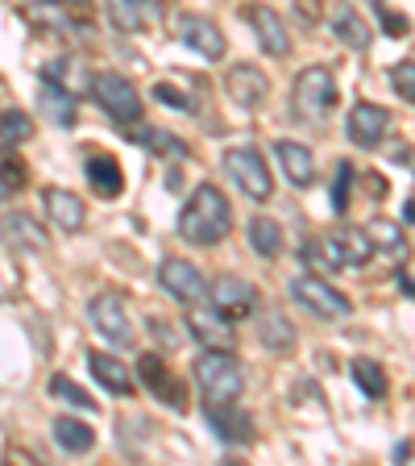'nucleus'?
I'll return each instance as SVG.
<instances>
[{
	"label": "nucleus",
	"mask_w": 415,
	"mask_h": 466,
	"mask_svg": "<svg viewBox=\"0 0 415 466\" xmlns=\"http://www.w3.org/2000/svg\"><path fill=\"white\" fill-rule=\"evenodd\" d=\"M229 229H232V208L224 200V192L216 184H200L192 192V200L183 204V213H179V233L192 246H216L229 238Z\"/></svg>",
	"instance_id": "obj_1"
},
{
	"label": "nucleus",
	"mask_w": 415,
	"mask_h": 466,
	"mask_svg": "<svg viewBox=\"0 0 415 466\" xmlns=\"http://www.w3.org/2000/svg\"><path fill=\"white\" fill-rule=\"evenodd\" d=\"M195 383L208 404H237L245 391L242 362L232 359V350H203L195 359Z\"/></svg>",
	"instance_id": "obj_2"
},
{
	"label": "nucleus",
	"mask_w": 415,
	"mask_h": 466,
	"mask_svg": "<svg viewBox=\"0 0 415 466\" xmlns=\"http://www.w3.org/2000/svg\"><path fill=\"white\" fill-rule=\"evenodd\" d=\"M224 171H229V179L242 187L253 204H266L274 196L271 167H266V158H262L253 146H232V150H224Z\"/></svg>",
	"instance_id": "obj_3"
},
{
	"label": "nucleus",
	"mask_w": 415,
	"mask_h": 466,
	"mask_svg": "<svg viewBox=\"0 0 415 466\" xmlns=\"http://www.w3.org/2000/svg\"><path fill=\"white\" fill-rule=\"evenodd\" d=\"M295 113L303 121H324V116L337 108V79L329 67H308L295 79Z\"/></svg>",
	"instance_id": "obj_4"
},
{
	"label": "nucleus",
	"mask_w": 415,
	"mask_h": 466,
	"mask_svg": "<svg viewBox=\"0 0 415 466\" xmlns=\"http://www.w3.org/2000/svg\"><path fill=\"white\" fill-rule=\"evenodd\" d=\"M92 96H96V105L113 116L116 126H133L137 116H142L137 87L129 84L125 76H116V71H100V76L92 79Z\"/></svg>",
	"instance_id": "obj_5"
},
{
	"label": "nucleus",
	"mask_w": 415,
	"mask_h": 466,
	"mask_svg": "<svg viewBox=\"0 0 415 466\" xmlns=\"http://www.w3.org/2000/svg\"><path fill=\"white\" fill-rule=\"evenodd\" d=\"M137 375H142V383L150 388V396L158 404L174 408V412H187V383L171 370V362H163L158 354H142L137 359Z\"/></svg>",
	"instance_id": "obj_6"
},
{
	"label": "nucleus",
	"mask_w": 415,
	"mask_h": 466,
	"mask_svg": "<svg viewBox=\"0 0 415 466\" xmlns=\"http://www.w3.org/2000/svg\"><path fill=\"white\" fill-rule=\"evenodd\" d=\"M291 296L303 304L308 312H316V317H349L353 312V304H349V296H341L337 288H332L329 279H320V275H300V279L291 283Z\"/></svg>",
	"instance_id": "obj_7"
},
{
	"label": "nucleus",
	"mask_w": 415,
	"mask_h": 466,
	"mask_svg": "<svg viewBox=\"0 0 415 466\" xmlns=\"http://www.w3.org/2000/svg\"><path fill=\"white\" fill-rule=\"evenodd\" d=\"M187 329L200 341L203 350H232L237 346V333H232V320L224 317L212 304H187Z\"/></svg>",
	"instance_id": "obj_8"
},
{
	"label": "nucleus",
	"mask_w": 415,
	"mask_h": 466,
	"mask_svg": "<svg viewBox=\"0 0 415 466\" xmlns=\"http://www.w3.org/2000/svg\"><path fill=\"white\" fill-rule=\"evenodd\" d=\"M174 38L183 42V46H192L195 55H203V58H224V50H229L221 25H216L212 17H203V13H179V21H174Z\"/></svg>",
	"instance_id": "obj_9"
},
{
	"label": "nucleus",
	"mask_w": 415,
	"mask_h": 466,
	"mask_svg": "<svg viewBox=\"0 0 415 466\" xmlns=\"http://www.w3.org/2000/svg\"><path fill=\"white\" fill-rule=\"evenodd\" d=\"M242 17L250 21L258 46L266 50L271 58H287L291 55V46H295V42H291V34H287V21H282L271 5H245Z\"/></svg>",
	"instance_id": "obj_10"
},
{
	"label": "nucleus",
	"mask_w": 415,
	"mask_h": 466,
	"mask_svg": "<svg viewBox=\"0 0 415 466\" xmlns=\"http://www.w3.org/2000/svg\"><path fill=\"white\" fill-rule=\"evenodd\" d=\"M87 317H92V325H96V329L104 333L116 350L133 346V320H129L125 304L116 300V296H108V291L104 296H96V300L87 304Z\"/></svg>",
	"instance_id": "obj_11"
},
{
	"label": "nucleus",
	"mask_w": 415,
	"mask_h": 466,
	"mask_svg": "<svg viewBox=\"0 0 415 466\" xmlns=\"http://www.w3.org/2000/svg\"><path fill=\"white\" fill-rule=\"evenodd\" d=\"M212 296V309H221L229 320H245L253 309H258V288L242 275H221V279L208 288Z\"/></svg>",
	"instance_id": "obj_12"
},
{
	"label": "nucleus",
	"mask_w": 415,
	"mask_h": 466,
	"mask_svg": "<svg viewBox=\"0 0 415 466\" xmlns=\"http://www.w3.org/2000/svg\"><path fill=\"white\" fill-rule=\"evenodd\" d=\"M224 92L232 96V105L237 108L258 113V108L266 105V96H271V79H266V71L262 67H253V63H237V67H229Z\"/></svg>",
	"instance_id": "obj_13"
},
{
	"label": "nucleus",
	"mask_w": 415,
	"mask_h": 466,
	"mask_svg": "<svg viewBox=\"0 0 415 466\" xmlns=\"http://www.w3.org/2000/svg\"><path fill=\"white\" fill-rule=\"evenodd\" d=\"M158 279H163L166 296H174L183 309H187V304L208 300V283H203V275L195 271L192 262H183V258H166L163 267H158Z\"/></svg>",
	"instance_id": "obj_14"
},
{
	"label": "nucleus",
	"mask_w": 415,
	"mask_h": 466,
	"mask_svg": "<svg viewBox=\"0 0 415 466\" xmlns=\"http://www.w3.org/2000/svg\"><path fill=\"white\" fill-rule=\"evenodd\" d=\"M390 129V113L378 105H353L349 108V121H345V134L353 146H361V150H374V146H382V137H387Z\"/></svg>",
	"instance_id": "obj_15"
},
{
	"label": "nucleus",
	"mask_w": 415,
	"mask_h": 466,
	"mask_svg": "<svg viewBox=\"0 0 415 466\" xmlns=\"http://www.w3.org/2000/svg\"><path fill=\"white\" fill-rule=\"evenodd\" d=\"M208 425L224 446H250L253 441V420L237 404H208Z\"/></svg>",
	"instance_id": "obj_16"
},
{
	"label": "nucleus",
	"mask_w": 415,
	"mask_h": 466,
	"mask_svg": "<svg viewBox=\"0 0 415 466\" xmlns=\"http://www.w3.org/2000/svg\"><path fill=\"white\" fill-rule=\"evenodd\" d=\"M42 204H46V217L54 229H63V233L84 229L87 213H84V200H79L75 192H67V187H46V192H42Z\"/></svg>",
	"instance_id": "obj_17"
},
{
	"label": "nucleus",
	"mask_w": 415,
	"mask_h": 466,
	"mask_svg": "<svg viewBox=\"0 0 415 466\" xmlns=\"http://www.w3.org/2000/svg\"><path fill=\"white\" fill-rule=\"evenodd\" d=\"M87 370L100 379V388L116 391L121 400L133 396V375H129L125 362H116V354H104V350H87Z\"/></svg>",
	"instance_id": "obj_18"
},
{
	"label": "nucleus",
	"mask_w": 415,
	"mask_h": 466,
	"mask_svg": "<svg viewBox=\"0 0 415 466\" xmlns=\"http://www.w3.org/2000/svg\"><path fill=\"white\" fill-rule=\"evenodd\" d=\"M108 17L121 34H145L158 17L154 0H108Z\"/></svg>",
	"instance_id": "obj_19"
},
{
	"label": "nucleus",
	"mask_w": 415,
	"mask_h": 466,
	"mask_svg": "<svg viewBox=\"0 0 415 466\" xmlns=\"http://www.w3.org/2000/svg\"><path fill=\"white\" fill-rule=\"evenodd\" d=\"M274 158L282 163V175H287L295 187H311V179H316V158H311L308 146L300 142H274Z\"/></svg>",
	"instance_id": "obj_20"
},
{
	"label": "nucleus",
	"mask_w": 415,
	"mask_h": 466,
	"mask_svg": "<svg viewBox=\"0 0 415 466\" xmlns=\"http://www.w3.org/2000/svg\"><path fill=\"white\" fill-rule=\"evenodd\" d=\"M258 341L266 350H274V354H291L300 333H295V325L279 309H266V312H258Z\"/></svg>",
	"instance_id": "obj_21"
},
{
	"label": "nucleus",
	"mask_w": 415,
	"mask_h": 466,
	"mask_svg": "<svg viewBox=\"0 0 415 466\" xmlns=\"http://www.w3.org/2000/svg\"><path fill=\"white\" fill-rule=\"evenodd\" d=\"M0 238L17 250H46V233L38 229V221L29 213H5L0 217Z\"/></svg>",
	"instance_id": "obj_22"
},
{
	"label": "nucleus",
	"mask_w": 415,
	"mask_h": 466,
	"mask_svg": "<svg viewBox=\"0 0 415 466\" xmlns=\"http://www.w3.org/2000/svg\"><path fill=\"white\" fill-rule=\"evenodd\" d=\"M303 262L308 267H316L320 275H337L345 271V250H341L337 233H320V238H311V242H303Z\"/></svg>",
	"instance_id": "obj_23"
},
{
	"label": "nucleus",
	"mask_w": 415,
	"mask_h": 466,
	"mask_svg": "<svg viewBox=\"0 0 415 466\" xmlns=\"http://www.w3.org/2000/svg\"><path fill=\"white\" fill-rule=\"evenodd\" d=\"M332 38L341 42V46L349 50H370V42H374V34H370V25L361 21V13H353L349 5H341L337 13H332Z\"/></svg>",
	"instance_id": "obj_24"
},
{
	"label": "nucleus",
	"mask_w": 415,
	"mask_h": 466,
	"mask_svg": "<svg viewBox=\"0 0 415 466\" xmlns=\"http://www.w3.org/2000/svg\"><path fill=\"white\" fill-rule=\"evenodd\" d=\"M87 184H92V192H96V196L116 200V196H121V187H125V175H121L116 158L96 155V158H87Z\"/></svg>",
	"instance_id": "obj_25"
},
{
	"label": "nucleus",
	"mask_w": 415,
	"mask_h": 466,
	"mask_svg": "<svg viewBox=\"0 0 415 466\" xmlns=\"http://www.w3.org/2000/svg\"><path fill=\"white\" fill-rule=\"evenodd\" d=\"M42 108H46V116L58 129H71L79 116V100L63 84H54V79H46V87H42Z\"/></svg>",
	"instance_id": "obj_26"
},
{
	"label": "nucleus",
	"mask_w": 415,
	"mask_h": 466,
	"mask_svg": "<svg viewBox=\"0 0 415 466\" xmlns=\"http://www.w3.org/2000/svg\"><path fill=\"white\" fill-rule=\"evenodd\" d=\"M349 379L358 383V391L366 400H387V370L374 359H353L349 362Z\"/></svg>",
	"instance_id": "obj_27"
},
{
	"label": "nucleus",
	"mask_w": 415,
	"mask_h": 466,
	"mask_svg": "<svg viewBox=\"0 0 415 466\" xmlns=\"http://www.w3.org/2000/svg\"><path fill=\"white\" fill-rule=\"evenodd\" d=\"M50 429H54V441L67 450V454H87V450L96 446V433H92L84 420H75V417H58Z\"/></svg>",
	"instance_id": "obj_28"
},
{
	"label": "nucleus",
	"mask_w": 415,
	"mask_h": 466,
	"mask_svg": "<svg viewBox=\"0 0 415 466\" xmlns=\"http://www.w3.org/2000/svg\"><path fill=\"white\" fill-rule=\"evenodd\" d=\"M133 142H137V146H150L154 155H166V158H192V150H187L183 137H174L171 129H158V126L133 129Z\"/></svg>",
	"instance_id": "obj_29"
},
{
	"label": "nucleus",
	"mask_w": 415,
	"mask_h": 466,
	"mask_svg": "<svg viewBox=\"0 0 415 466\" xmlns=\"http://www.w3.org/2000/svg\"><path fill=\"white\" fill-rule=\"evenodd\" d=\"M250 246L262 254V258H279L282 254V229L271 217H253L250 221Z\"/></svg>",
	"instance_id": "obj_30"
},
{
	"label": "nucleus",
	"mask_w": 415,
	"mask_h": 466,
	"mask_svg": "<svg viewBox=\"0 0 415 466\" xmlns=\"http://www.w3.org/2000/svg\"><path fill=\"white\" fill-rule=\"evenodd\" d=\"M46 391H50V396H54V400H63V404H71V408H79V412H87V417L96 412V400L87 396V391L79 388V383H75V379H71V375H50Z\"/></svg>",
	"instance_id": "obj_31"
},
{
	"label": "nucleus",
	"mask_w": 415,
	"mask_h": 466,
	"mask_svg": "<svg viewBox=\"0 0 415 466\" xmlns=\"http://www.w3.org/2000/svg\"><path fill=\"white\" fill-rule=\"evenodd\" d=\"M29 137H34V121H29V113H21V108H5V113H0V142L5 146H25Z\"/></svg>",
	"instance_id": "obj_32"
},
{
	"label": "nucleus",
	"mask_w": 415,
	"mask_h": 466,
	"mask_svg": "<svg viewBox=\"0 0 415 466\" xmlns=\"http://www.w3.org/2000/svg\"><path fill=\"white\" fill-rule=\"evenodd\" d=\"M366 238H370V246H374V250H403V246H407L403 229H399L395 221H387V217H374V221L366 225Z\"/></svg>",
	"instance_id": "obj_33"
},
{
	"label": "nucleus",
	"mask_w": 415,
	"mask_h": 466,
	"mask_svg": "<svg viewBox=\"0 0 415 466\" xmlns=\"http://www.w3.org/2000/svg\"><path fill=\"white\" fill-rule=\"evenodd\" d=\"M337 242H341V250H345V262H349V267H366L370 254H374V246H370L366 229H341Z\"/></svg>",
	"instance_id": "obj_34"
},
{
	"label": "nucleus",
	"mask_w": 415,
	"mask_h": 466,
	"mask_svg": "<svg viewBox=\"0 0 415 466\" xmlns=\"http://www.w3.org/2000/svg\"><path fill=\"white\" fill-rule=\"evenodd\" d=\"M154 100H158V105H166V108H179V113H195V108H200V100H192L183 87H174L171 79L154 84Z\"/></svg>",
	"instance_id": "obj_35"
},
{
	"label": "nucleus",
	"mask_w": 415,
	"mask_h": 466,
	"mask_svg": "<svg viewBox=\"0 0 415 466\" xmlns=\"http://www.w3.org/2000/svg\"><path fill=\"white\" fill-rule=\"evenodd\" d=\"M390 84H395V92L407 105H415V58H403V63L390 67Z\"/></svg>",
	"instance_id": "obj_36"
},
{
	"label": "nucleus",
	"mask_w": 415,
	"mask_h": 466,
	"mask_svg": "<svg viewBox=\"0 0 415 466\" xmlns=\"http://www.w3.org/2000/svg\"><path fill=\"white\" fill-rule=\"evenodd\" d=\"M349 192H353V167L341 163L337 167V184H332V213L337 217L349 213Z\"/></svg>",
	"instance_id": "obj_37"
},
{
	"label": "nucleus",
	"mask_w": 415,
	"mask_h": 466,
	"mask_svg": "<svg viewBox=\"0 0 415 466\" xmlns=\"http://www.w3.org/2000/svg\"><path fill=\"white\" fill-rule=\"evenodd\" d=\"M374 13H378V21H382V29H387L390 38H403L407 29H411V25H407L403 13L390 9V0H374Z\"/></svg>",
	"instance_id": "obj_38"
},
{
	"label": "nucleus",
	"mask_w": 415,
	"mask_h": 466,
	"mask_svg": "<svg viewBox=\"0 0 415 466\" xmlns=\"http://www.w3.org/2000/svg\"><path fill=\"white\" fill-rule=\"evenodd\" d=\"M0 175H5V184H9L13 192H21V187L29 184V171H25V163H21V155H0Z\"/></svg>",
	"instance_id": "obj_39"
},
{
	"label": "nucleus",
	"mask_w": 415,
	"mask_h": 466,
	"mask_svg": "<svg viewBox=\"0 0 415 466\" xmlns=\"http://www.w3.org/2000/svg\"><path fill=\"white\" fill-rule=\"evenodd\" d=\"M295 9H300V17H303V21H320L324 5H320V0H295Z\"/></svg>",
	"instance_id": "obj_40"
},
{
	"label": "nucleus",
	"mask_w": 415,
	"mask_h": 466,
	"mask_svg": "<svg viewBox=\"0 0 415 466\" xmlns=\"http://www.w3.org/2000/svg\"><path fill=\"white\" fill-rule=\"evenodd\" d=\"M399 288H403L407 296H411V300H415V279H411V275H399Z\"/></svg>",
	"instance_id": "obj_41"
},
{
	"label": "nucleus",
	"mask_w": 415,
	"mask_h": 466,
	"mask_svg": "<svg viewBox=\"0 0 415 466\" xmlns=\"http://www.w3.org/2000/svg\"><path fill=\"white\" fill-rule=\"evenodd\" d=\"M9 196H13V187H9V184H5V175H0V204L9 200Z\"/></svg>",
	"instance_id": "obj_42"
},
{
	"label": "nucleus",
	"mask_w": 415,
	"mask_h": 466,
	"mask_svg": "<svg viewBox=\"0 0 415 466\" xmlns=\"http://www.w3.org/2000/svg\"><path fill=\"white\" fill-rule=\"evenodd\" d=\"M407 221H415V200H407Z\"/></svg>",
	"instance_id": "obj_43"
}]
</instances>
